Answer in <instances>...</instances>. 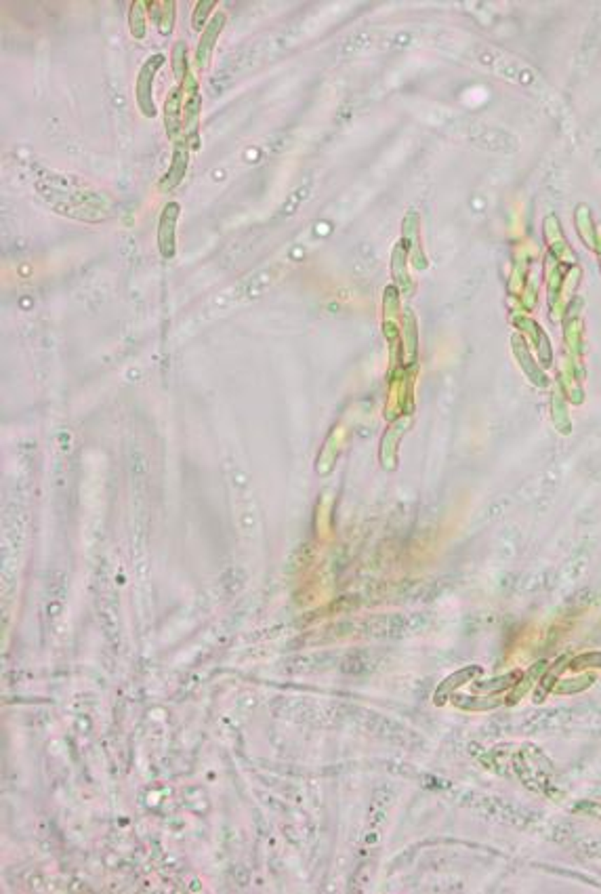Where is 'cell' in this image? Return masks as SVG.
<instances>
[{"label":"cell","mask_w":601,"mask_h":894,"mask_svg":"<svg viewBox=\"0 0 601 894\" xmlns=\"http://www.w3.org/2000/svg\"><path fill=\"white\" fill-rule=\"evenodd\" d=\"M162 64H164V55H151L143 66H141V70H139V74H137V87H134V93H137V106H139V110H141V114L143 116H147V118H153L156 116V104H153V78H156V72L162 68Z\"/></svg>","instance_id":"6da1fadb"},{"label":"cell","mask_w":601,"mask_h":894,"mask_svg":"<svg viewBox=\"0 0 601 894\" xmlns=\"http://www.w3.org/2000/svg\"><path fill=\"white\" fill-rule=\"evenodd\" d=\"M187 167H189V148H187V142L183 139V142H177V146H174L172 163H170L168 171L164 173V177L160 181V192L174 190L185 179Z\"/></svg>","instance_id":"7a4b0ae2"},{"label":"cell","mask_w":601,"mask_h":894,"mask_svg":"<svg viewBox=\"0 0 601 894\" xmlns=\"http://www.w3.org/2000/svg\"><path fill=\"white\" fill-rule=\"evenodd\" d=\"M223 28H225V13L219 11L216 15H212V20L208 22V26L204 28V32L200 36V45H198V51H195V62H198L200 68H206L208 66L210 55H212V49H214V45H216Z\"/></svg>","instance_id":"3957f363"},{"label":"cell","mask_w":601,"mask_h":894,"mask_svg":"<svg viewBox=\"0 0 601 894\" xmlns=\"http://www.w3.org/2000/svg\"><path fill=\"white\" fill-rule=\"evenodd\" d=\"M179 211L181 207L177 202L166 205V209L162 211L160 226H158V245H160L162 257L174 255V224L179 219Z\"/></svg>","instance_id":"277c9868"},{"label":"cell","mask_w":601,"mask_h":894,"mask_svg":"<svg viewBox=\"0 0 601 894\" xmlns=\"http://www.w3.org/2000/svg\"><path fill=\"white\" fill-rule=\"evenodd\" d=\"M181 91H183V125L191 133L193 127H195V123H198V118H200V106H202L195 78L193 76H187Z\"/></svg>","instance_id":"5b68a950"},{"label":"cell","mask_w":601,"mask_h":894,"mask_svg":"<svg viewBox=\"0 0 601 894\" xmlns=\"http://www.w3.org/2000/svg\"><path fill=\"white\" fill-rule=\"evenodd\" d=\"M181 125H183V91L174 89L164 102V127L170 139H177Z\"/></svg>","instance_id":"8992f818"},{"label":"cell","mask_w":601,"mask_h":894,"mask_svg":"<svg viewBox=\"0 0 601 894\" xmlns=\"http://www.w3.org/2000/svg\"><path fill=\"white\" fill-rule=\"evenodd\" d=\"M145 7H147V3H143V0L130 5L128 26H130L132 39H143L145 36Z\"/></svg>","instance_id":"52a82bcc"},{"label":"cell","mask_w":601,"mask_h":894,"mask_svg":"<svg viewBox=\"0 0 601 894\" xmlns=\"http://www.w3.org/2000/svg\"><path fill=\"white\" fill-rule=\"evenodd\" d=\"M172 72H174L177 81L185 83V78H187V47H185V43H174V47H172Z\"/></svg>","instance_id":"ba28073f"},{"label":"cell","mask_w":601,"mask_h":894,"mask_svg":"<svg viewBox=\"0 0 601 894\" xmlns=\"http://www.w3.org/2000/svg\"><path fill=\"white\" fill-rule=\"evenodd\" d=\"M162 11H156L158 18V28L162 34H170L172 32V24H174V3L172 0H166V3H158Z\"/></svg>","instance_id":"9c48e42d"},{"label":"cell","mask_w":601,"mask_h":894,"mask_svg":"<svg viewBox=\"0 0 601 894\" xmlns=\"http://www.w3.org/2000/svg\"><path fill=\"white\" fill-rule=\"evenodd\" d=\"M214 0H204V3H198L195 5V9H193V15H191V26H193V30H198L200 32V28L204 26V22H206V18L210 15V9H214Z\"/></svg>","instance_id":"30bf717a"},{"label":"cell","mask_w":601,"mask_h":894,"mask_svg":"<svg viewBox=\"0 0 601 894\" xmlns=\"http://www.w3.org/2000/svg\"><path fill=\"white\" fill-rule=\"evenodd\" d=\"M586 667H601V652H593V654H580L569 663V669L578 671V669H586Z\"/></svg>","instance_id":"8fae6325"}]
</instances>
